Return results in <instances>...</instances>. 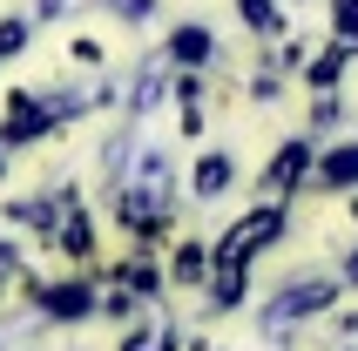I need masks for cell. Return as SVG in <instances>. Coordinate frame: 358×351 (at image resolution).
I'll list each match as a JSON object with an SVG mask.
<instances>
[{"instance_id":"2","label":"cell","mask_w":358,"mask_h":351,"mask_svg":"<svg viewBox=\"0 0 358 351\" xmlns=\"http://www.w3.org/2000/svg\"><path fill=\"white\" fill-rule=\"evenodd\" d=\"M162 55L176 61L182 75H196V68H210V61H217V34H210V27H203V20H182L176 34L162 41Z\"/></svg>"},{"instance_id":"1","label":"cell","mask_w":358,"mask_h":351,"mask_svg":"<svg viewBox=\"0 0 358 351\" xmlns=\"http://www.w3.org/2000/svg\"><path fill=\"white\" fill-rule=\"evenodd\" d=\"M237 189V156L230 149H196V162H189V196L196 203H217V196Z\"/></svg>"}]
</instances>
